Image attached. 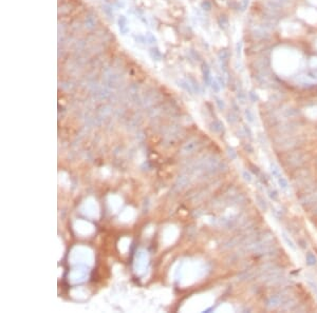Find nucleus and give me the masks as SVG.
Here are the masks:
<instances>
[{
    "label": "nucleus",
    "instance_id": "obj_1",
    "mask_svg": "<svg viewBox=\"0 0 317 313\" xmlns=\"http://www.w3.org/2000/svg\"><path fill=\"white\" fill-rule=\"evenodd\" d=\"M271 171H272V174L274 175V177H275L276 180H277L278 185L280 186V188L283 189V190H286V189L289 188L288 181H286V179L282 176V174H281L278 167L273 163L271 167Z\"/></svg>",
    "mask_w": 317,
    "mask_h": 313
},
{
    "label": "nucleus",
    "instance_id": "obj_2",
    "mask_svg": "<svg viewBox=\"0 0 317 313\" xmlns=\"http://www.w3.org/2000/svg\"><path fill=\"white\" fill-rule=\"evenodd\" d=\"M117 23H119V29H120V31L122 34H127L128 31H129V29H128V21H127V18H126L125 16H120L119 17V20H117Z\"/></svg>",
    "mask_w": 317,
    "mask_h": 313
},
{
    "label": "nucleus",
    "instance_id": "obj_3",
    "mask_svg": "<svg viewBox=\"0 0 317 313\" xmlns=\"http://www.w3.org/2000/svg\"><path fill=\"white\" fill-rule=\"evenodd\" d=\"M85 27L88 30H93L96 27V17L92 14H89L85 19Z\"/></svg>",
    "mask_w": 317,
    "mask_h": 313
},
{
    "label": "nucleus",
    "instance_id": "obj_4",
    "mask_svg": "<svg viewBox=\"0 0 317 313\" xmlns=\"http://www.w3.org/2000/svg\"><path fill=\"white\" fill-rule=\"evenodd\" d=\"M149 55H150V57H151L153 60H157V61H160V60L163 58L162 53H161V51L158 49L157 47H150V50H149Z\"/></svg>",
    "mask_w": 317,
    "mask_h": 313
},
{
    "label": "nucleus",
    "instance_id": "obj_5",
    "mask_svg": "<svg viewBox=\"0 0 317 313\" xmlns=\"http://www.w3.org/2000/svg\"><path fill=\"white\" fill-rule=\"evenodd\" d=\"M203 73H204V79L206 82L210 81V70L208 68V65L204 64H203Z\"/></svg>",
    "mask_w": 317,
    "mask_h": 313
},
{
    "label": "nucleus",
    "instance_id": "obj_6",
    "mask_svg": "<svg viewBox=\"0 0 317 313\" xmlns=\"http://www.w3.org/2000/svg\"><path fill=\"white\" fill-rule=\"evenodd\" d=\"M145 38H146V41L150 44H153L157 42V38H155V36L153 34H151V33H146Z\"/></svg>",
    "mask_w": 317,
    "mask_h": 313
},
{
    "label": "nucleus",
    "instance_id": "obj_7",
    "mask_svg": "<svg viewBox=\"0 0 317 313\" xmlns=\"http://www.w3.org/2000/svg\"><path fill=\"white\" fill-rule=\"evenodd\" d=\"M103 11L105 12L106 15H107V16L109 17L110 19H112V18H113L112 9H111V7H110L109 6H107V4H105V6H103Z\"/></svg>",
    "mask_w": 317,
    "mask_h": 313
},
{
    "label": "nucleus",
    "instance_id": "obj_8",
    "mask_svg": "<svg viewBox=\"0 0 317 313\" xmlns=\"http://www.w3.org/2000/svg\"><path fill=\"white\" fill-rule=\"evenodd\" d=\"M219 24H220V27H222V29H225L226 27H227V24H228V21H227V19H226V17L224 16H221L220 18H219Z\"/></svg>",
    "mask_w": 317,
    "mask_h": 313
},
{
    "label": "nucleus",
    "instance_id": "obj_9",
    "mask_svg": "<svg viewBox=\"0 0 317 313\" xmlns=\"http://www.w3.org/2000/svg\"><path fill=\"white\" fill-rule=\"evenodd\" d=\"M201 6H202V9L204 10V11H210V9H211L210 2H209V1H207V0L203 1V2H202V4H201Z\"/></svg>",
    "mask_w": 317,
    "mask_h": 313
},
{
    "label": "nucleus",
    "instance_id": "obj_10",
    "mask_svg": "<svg viewBox=\"0 0 317 313\" xmlns=\"http://www.w3.org/2000/svg\"><path fill=\"white\" fill-rule=\"evenodd\" d=\"M227 58H228V53L226 51H221L220 53H219V59L220 60L224 61V60H226Z\"/></svg>",
    "mask_w": 317,
    "mask_h": 313
}]
</instances>
